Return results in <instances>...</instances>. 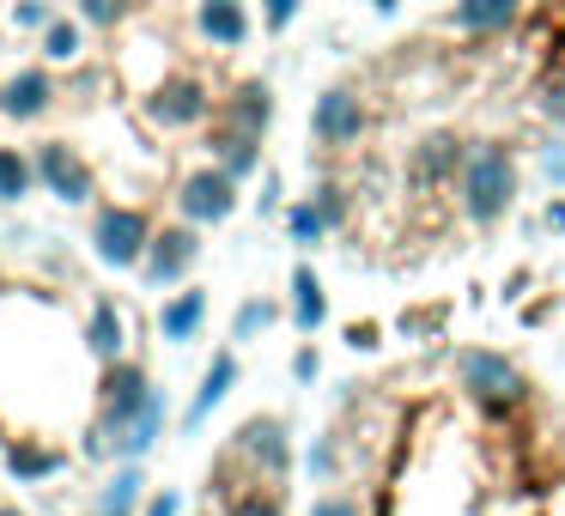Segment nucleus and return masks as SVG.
<instances>
[{"mask_svg": "<svg viewBox=\"0 0 565 516\" xmlns=\"http://www.w3.org/2000/svg\"><path fill=\"white\" fill-rule=\"evenodd\" d=\"M516 189H523V171H516V152L504 140H475L468 147V164L456 176V207H462L468 225H499L504 213L516 207Z\"/></svg>", "mask_w": 565, "mask_h": 516, "instance_id": "obj_1", "label": "nucleus"}, {"mask_svg": "<svg viewBox=\"0 0 565 516\" xmlns=\"http://www.w3.org/2000/svg\"><path fill=\"white\" fill-rule=\"evenodd\" d=\"M450 377H456V389H462V401H475L487 419H516L535 401L523 365L492 353V346H462V353L450 358Z\"/></svg>", "mask_w": 565, "mask_h": 516, "instance_id": "obj_2", "label": "nucleus"}, {"mask_svg": "<svg viewBox=\"0 0 565 516\" xmlns=\"http://www.w3.org/2000/svg\"><path fill=\"white\" fill-rule=\"evenodd\" d=\"M135 104H140L147 135H195V128H207L213 116H220V92H213L195 67H171V74H164L159 86H147Z\"/></svg>", "mask_w": 565, "mask_h": 516, "instance_id": "obj_3", "label": "nucleus"}, {"mask_svg": "<svg viewBox=\"0 0 565 516\" xmlns=\"http://www.w3.org/2000/svg\"><path fill=\"white\" fill-rule=\"evenodd\" d=\"M152 232H159V219L147 207H135V201H104L92 213V256L116 273H140V261L152 249Z\"/></svg>", "mask_w": 565, "mask_h": 516, "instance_id": "obj_4", "label": "nucleus"}, {"mask_svg": "<svg viewBox=\"0 0 565 516\" xmlns=\"http://www.w3.org/2000/svg\"><path fill=\"white\" fill-rule=\"evenodd\" d=\"M152 401H159V389H152V370L140 365V358H116V365L98 370V419H92V426L110 438V462H116V438H122Z\"/></svg>", "mask_w": 565, "mask_h": 516, "instance_id": "obj_5", "label": "nucleus"}, {"mask_svg": "<svg viewBox=\"0 0 565 516\" xmlns=\"http://www.w3.org/2000/svg\"><path fill=\"white\" fill-rule=\"evenodd\" d=\"M237 207H244V183H237L232 171H220L213 159H201L189 176H177V219L213 232V225H225Z\"/></svg>", "mask_w": 565, "mask_h": 516, "instance_id": "obj_6", "label": "nucleus"}, {"mask_svg": "<svg viewBox=\"0 0 565 516\" xmlns=\"http://www.w3.org/2000/svg\"><path fill=\"white\" fill-rule=\"evenodd\" d=\"M232 462H244L249 480L286 486V480H292V431H286V419L280 413H249L232 438Z\"/></svg>", "mask_w": 565, "mask_h": 516, "instance_id": "obj_7", "label": "nucleus"}, {"mask_svg": "<svg viewBox=\"0 0 565 516\" xmlns=\"http://www.w3.org/2000/svg\"><path fill=\"white\" fill-rule=\"evenodd\" d=\"M371 128V104L359 86H322L317 104H310V140H317L322 152H353L359 140H365Z\"/></svg>", "mask_w": 565, "mask_h": 516, "instance_id": "obj_8", "label": "nucleus"}, {"mask_svg": "<svg viewBox=\"0 0 565 516\" xmlns=\"http://www.w3.org/2000/svg\"><path fill=\"white\" fill-rule=\"evenodd\" d=\"M31 159H38V189L55 195L62 207H92V201H98V171H92V159L79 147H67V140H38Z\"/></svg>", "mask_w": 565, "mask_h": 516, "instance_id": "obj_9", "label": "nucleus"}, {"mask_svg": "<svg viewBox=\"0 0 565 516\" xmlns=\"http://www.w3.org/2000/svg\"><path fill=\"white\" fill-rule=\"evenodd\" d=\"M468 147H475V140H462L456 128H431V135H419L414 147H407V189H414V195L456 189V176H462V164H468Z\"/></svg>", "mask_w": 565, "mask_h": 516, "instance_id": "obj_10", "label": "nucleus"}, {"mask_svg": "<svg viewBox=\"0 0 565 516\" xmlns=\"http://www.w3.org/2000/svg\"><path fill=\"white\" fill-rule=\"evenodd\" d=\"M195 261H201V225L171 219V225L152 232V249H147V261H140V280H147L152 292H177V286H189Z\"/></svg>", "mask_w": 565, "mask_h": 516, "instance_id": "obj_11", "label": "nucleus"}, {"mask_svg": "<svg viewBox=\"0 0 565 516\" xmlns=\"http://www.w3.org/2000/svg\"><path fill=\"white\" fill-rule=\"evenodd\" d=\"M262 13L249 0H195V13H189V31H195L201 50L213 55H237L249 37H256Z\"/></svg>", "mask_w": 565, "mask_h": 516, "instance_id": "obj_12", "label": "nucleus"}, {"mask_svg": "<svg viewBox=\"0 0 565 516\" xmlns=\"http://www.w3.org/2000/svg\"><path fill=\"white\" fill-rule=\"evenodd\" d=\"M62 104V79H55V67L50 62H25V67H13V74L0 79V116L7 122H43V116Z\"/></svg>", "mask_w": 565, "mask_h": 516, "instance_id": "obj_13", "label": "nucleus"}, {"mask_svg": "<svg viewBox=\"0 0 565 516\" xmlns=\"http://www.w3.org/2000/svg\"><path fill=\"white\" fill-rule=\"evenodd\" d=\"M444 25L468 43H492L523 25V0H456L450 13H444Z\"/></svg>", "mask_w": 565, "mask_h": 516, "instance_id": "obj_14", "label": "nucleus"}, {"mask_svg": "<svg viewBox=\"0 0 565 516\" xmlns=\"http://www.w3.org/2000/svg\"><path fill=\"white\" fill-rule=\"evenodd\" d=\"M79 341H86V358L92 365H116V358H128V310L116 304L110 292H98L92 298V310H86V329H79Z\"/></svg>", "mask_w": 565, "mask_h": 516, "instance_id": "obj_15", "label": "nucleus"}, {"mask_svg": "<svg viewBox=\"0 0 565 516\" xmlns=\"http://www.w3.org/2000/svg\"><path fill=\"white\" fill-rule=\"evenodd\" d=\"M274 86L268 79H237L232 92H220V116L213 122H225V128H244V135H262L268 140V128H274Z\"/></svg>", "mask_w": 565, "mask_h": 516, "instance_id": "obj_16", "label": "nucleus"}, {"mask_svg": "<svg viewBox=\"0 0 565 516\" xmlns=\"http://www.w3.org/2000/svg\"><path fill=\"white\" fill-rule=\"evenodd\" d=\"M0 467L19 480V486H43V480L67 474V450L43 438H7L0 443Z\"/></svg>", "mask_w": 565, "mask_h": 516, "instance_id": "obj_17", "label": "nucleus"}, {"mask_svg": "<svg viewBox=\"0 0 565 516\" xmlns=\"http://www.w3.org/2000/svg\"><path fill=\"white\" fill-rule=\"evenodd\" d=\"M201 329H207V292H201V286H177V292H164L159 341L164 346H189V341H201Z\"/></svg>", "mask_w": 565, "mask_h": 516, "instance_id": "obj_18", "label": "nucleus"}, {"mask_svg": "<svg viewBox=\"0 0 565 516\" xmlns=\"http://www.w3.org/2000/svg\"><path fill=\"white\" fill-rule=\"evenodd\" d=\"M201 152H207L220 171H232L237 183H249V176L262 171V135H244V128H225L213 122L207 135H201Z\"/></svg>", "mask_w": 565, "mask_h": 516, "instance_id": "obj_19", "label": "nucleus"}, {"mask_svg": "<svg viewBox=\"0 0 565 516\" xmlns=\"http://www.w3.org/2000/svg\"><path fill=\"white\" fill-rule=\"evenodd\" d=\"M237 377H244V365H237V346H220V353L207 358V370H201V389H195V401H189L183 426H189V431L207 426V413H213V407H220L225 395L237 389Z\"/></svg>", "mask_w": 565, "mask_h": 516, "instance_id": "obj_20", "label": "nucleus"}, {"mask_svg": "<svg viewBox=\"0 0 565 516\" xmlns=\"http://www.w3.org/2000/svg\"><path fill=\"white\" fill-rule=\"evenodd\" d=\"M286 292H292L286 316H292V329L310 341V334H317L322 322H329V292H322L317 268H310V261H292V280H286Z\"/></svg>", "mask_w": 565, "mask_h": 516, "instance_id": "obj_21", "label": "nucleus"}, {"mask_svg": "<svg viewBox=\"0 0 565 516\" xmlns=\"http://www.w3.org/2000/svg\"><path fill=\"white\" fill-rule=\"evenodd\" d=\"M164 426H171V401H152L147 413L135 419V426L122 431V438H116V462H147L152 450H159V438H164Z\"/></svg>", "mask_w": 565, "mask_h": 516, "instance_id": "obj_22", "label": "nucleus"}, {"mask_svg": "<svg viewBox=\"0 0 565 516\" xmlns=\"http://www.w3.org/2000/svg\"><path fill=\"white\" fill-rule=\"evenodd\" d=\"M140 504H147V474H140V462H122L98 486V516H140Z\"/></svg>", "mask_w": 565, "mask_h": 516, "instance_id": "obj_23", "label": "nucleus"}, {"mask_svg": "<svg viewBox=\"0 0 565 516\" xmlns=\"http://www.w3.org/2000/svg\"><path fill=\"white\" fill-rule=\"evenodd\" d=\"M31 195H38V159L25 147H0V207H19Z\"/></svg>", "mask_w": 565, "mask_h": 516, "instance_id": "obj_24", "label": "nucleus"}, {"mask_svg": "<svg viewBox=\"0 0 565 516\" xmlns=\"http://www.w3.org/2000/svg\"><path fill=\"white\" fill-rule=\"evenodd\" d=\"M86 31L92 25L79 13L74 19H55V25L38 37L43 43V62H50V67H79V62H86Z\"/></svg>", "mask_w": 565, "mask_h": 516, "instance_id": "obj_25", "label": "nucleus"}, {"mask_svg": "<svg viewBox=\"0 0 565 516\" xmlns=\"http://www.w3.org/2000/svg\"><path fill=\"white\" fill-rule=\"evenodd\" d=\"M329 219H322V207H317V201H292V207H286V244H298V249H305V256H310V249H322V244H329Z\"/></svg>", "mask_w": 565, "mask_h": 516, "instance_id": "obj_26", "label": "nucleus"}, {"mask_svg": "<svg viewBox=\"0 0 565 516\" xmlns=\"http://www.w3.org/2000/svg\"><path fill=\"white\" fill-rule=\"evenodd\" d=\"M74 13L86 19L92 31H110L116 37V31H128L140 13H147V0H74Z\"/></svg>", "mask_w": 565, "mask_h": 516, "instance_id": "obj_27", "label": "nucleus"}, {"mask_svg": "<svg viewBox=\"0 0 565 516\" xmlns=\"http://www.w3.org/2000/svg\"><path fill=\"white\" fill-rule=\"evenodd\" d=\"M225 516H286L280 486H268V480H249V486H225Z\"/></svg>", "mask_w": 565, "mask_h": 516, "instance_id": "obj_28", "label": "nucleus"}, {"mask_svg": "<svg viewBox=\"0 0 565 516\" xmlns=\"http://www.w3.org/2000/svg\"><path fill=\"white\" fill-rule=\"evenodd\" d=\"M274 322H280V304H274V298H244L237 316H232V346H256Z\"/></svg>", "mask_w": 565, "mask_h": 516, "instance_id": "obj_29", "label": "nucleus"}, {"mask_svg": "<svg viewBox=\"0 0 565 516\" xmlns=\"http://www.w3.org/2000/svg\"><path fill=\"white\" fill-rule=\"evenodd\" d=\"M310 201L322 207L329 232H347V219H353V201H347V189H341V183H317V189H310Z\"/></svg>", "mask_w": 565, "mask_h": 516, "instance_id": "obj_30", "label": "nucleus"}, {"mask_svg": "<svg viewBox=\"0 0 565 516\" xmlns=\"http://www.w3.org/2000/svg\"><path fill=\"white\" fill-rule=\"evenodd\" d=\"M256 13H262V31H268V37H286V31L298 25V13H305V0H256Z\"/></svg>", "mask_w": 565, "mask_h": 516, "instance_id": "obj_31", "label": "nucleus"}, {"mask_svg": "<svg viewBox=\"0 0 565 516\" xmlns=\"http://www.w3.org/2000/svg\"><path fill=\"white\" fill-rule=\"evenodd\" d=\"M55 19H62V13H55L50 0H13V31H38V37H43Z\"/></svg>", "mask_w": 565, "mask_h": 516, "instance_id": "obj_32", "label": "nucleus"}, {"mask_svg": "<svg viewBox=\"0 0 565 516\" xmlns=\"http://www.w3.org/2000/svg\"><path fill=\"white\" fill-rule=\"evenodd\" d=\"M541 171H547L553 195H565V128H553L547 147H541Z\"/></svg>", "mask_w": 565, "mask_h": 516, "instance_id": "obj_33", "label": "nucleus"}, {"mask_svg": "<svg viewBox=\"0 0 565 516\" xmlns=\"http://www.w3.org/2000/svg\"><path fill=\"white\" fill-rule=\"evenodd\" d=\"M305 516H365V504H359L353 492H322V498H310Z\"/></svg>", "mask_w": 565, "mask_h": 516, "instance_id": "obj_34", "label": "nucleus"}, {"mask_svg": "<svg viewBox=\"0 0 565 516\" xmlns=\"http://www.w3.org/2000/svg\"><path fill=\"white\" fill-rule=\"evenodd\" d=\"M334 467H341L334 438H317V443H310V480H334Z\"/></svg>", "mask_w": 565, "mask_h": 516, "instance_id": "obj_35", "label": "nucleus"}, {"mask_svg": "<svg viewBox=\"0 0 565 516\" xmlns=\"http://www.w3.org/2000/svg\"><path fill=\"white\" fill-rule=\"evenodd\" d=\"M322 377V353H317V346H298V353H292V383H298V389H310V383H317Z\"/></svg>", "mask_w": 565, "mask_h": 516, "instance_id": "obj_36", "label": "nucleus"}, {"mask_svg": "<svg viewBox=\"0 0 565 516\" xmlns=\"http://www.w3.org/2000/svg\"><path fill=\"white\" fill-rule=\"evenodd\" d=\"M541 116H547L553 128H565V74H553L547 86H541Z\"/></svg>", "mask_w": 565, "mask_h": 516, "instance_id": "obj_37", "label": "nucleus"}, {"mask_svg": "<svg viewBox=\"0 0 565 516\" xmlns=\"http://www.w3.org/2000/svg\"><path fill=\"white\" fill-rule=\"evenodd\" d=\"M347 346H353V353H377L383 346V322H347Z\"/></svg>", "mask_w": 565, "mask_h": 516, "instance_id": "obj_38", "label": "nucleus"}, {"mask_svg": "<svg viewBox=\"0 0 565 516\" xmlns=\"http://www.w3.org/2000/svg\"><path fill=\"white\" fill-rule=\"evenodd\" d=\"M183 510V498H177V486H159V492H147V504H140V516H177Z\"/></svg>", "mask_w": 565, "mask_h": 516, "instance_id": "obj_39", "label": "nucleus"}, {"mask_svg": "<svg viewBox=\"0 0 565 516\" xmlns=\"http://www.w3.org/2000/svg\"><path fill=\"white\" fill-rule=\"evenodd\" d=\"M280 195H286L280 171H262V195H256V207H262V213H280Z\"/></svg>", "mask_w": 565, "mask_h": 516, "instance_id": "obj_40", "label": "nucleus"}, {"mask_svg": "<svg viewBox=\"0 0 565 516\" xmlns=\"http://www.w3.org/2000/svg\"><path fill=\"white\" fill-rule=\"evenodd\" d=\"M541 225L565 237V195H553V201H547V213H541Z\"/></svg>", "mask_w": 565, "mask_h": 516, "instance_id": "obj_41", "label": "nucleus"}, {"mask_svg": "<svg viewBox=\"0 0 565 516\" xmlns=\"http://www.w3.org/2000/svg\"><path fill=\"white\" fill-rule=\"evenodd\" d=\"M371 13H395V7H402V0H365Z\"/></svg>", "mask_w": 565, "mask_h": 516, "instance_id": "obj_42", "label": "nucleus"}, {"mask_svg": "<svg viewBox=\"0 0 565 516\" xmlns=\"http://www.w3.org/2000/svg\"><path fill=\"white\" fill-rule=\"evenodd\" d=\"M0 516H25V510H19V504H0Z\"/></svg>", "mask_w": 565, "mask_h": 516, "instance_id": "obj_43", "label": "nucleus"}, {"mask_svg": "<svg viewBox=\"0 0 565 516\" xmlns=\"http://www.w3.org/2000/svg\"><path fill=\"white\" fill-rule=\"evenodd\" d=\"M0 443H7V431H0Z\"/></svg>", "mask_w": 565, "mask_h": 516, "instance_id": "obj_44", "label": "nucleus"}, {"mask_svg": "<svg viewBox=\"0 0 565 516\" xmlns=\"http://www.w3.org/2000/svg\"><path fill=\"white\" fill-rule=\"evenodd\" d=\"M0 79H7V74H0Z\"/></svg>", "mask_w": 565, "mask_h": 516, "instance_id": "obj_45", "label": "nucleus"}, {"mask_svg": "<svg viewBox=\"0 0 565 516\" xmlns=\"http://www.w3.org/2000/svg\"><path fill=\"white\" fill-rule=\"evenodd\" d=\"M92 516H98V510H92Z\"/></svg>", "mask_w": 565, "mask_h": 516, "instance_id": "obj_46", "label": "nucleus"}]
</instances>
